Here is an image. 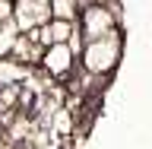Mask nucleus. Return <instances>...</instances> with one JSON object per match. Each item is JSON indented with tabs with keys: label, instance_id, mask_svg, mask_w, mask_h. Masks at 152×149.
I'll return each mask as SVG.
<instances>
[{
	"label": "nucleus",
	"instance_id": "obj_1",
	"mask_svg": "<svg viewBox=\"0 0 152 149\" xmlns=\"http://www.w3.org/2000/svg\"><path fill=\"white\" fill-rule=\"evenodd\" d=\"M121 57V41L117 35H102V38H92V45L86 48V67L92 73H102V70H111Z\"/></svg>",
	"mask_w": 152,
	"mask_h": 149
},
{
	"label": "nucleus",
	"instance_id": "obj_2",
	"mask_svg": "<svg viewBox=\"0 0 152 149\" xmlns=\"http://www.w3.org/2000/svg\"><path fill=\"white\" fill-rule=\"evenodd\" d=\"M54 13V3L51 0H16V26L22 32H32V29H41L48 22V16Z\"/></svg>",
	"mask_w": 152,
	"mask_h": 149
},
{
	"label": "nucleus",
	"instance_id": "obj_3",
	"mask_svg": "<svg viewBox=\"0 0 152 149\" xmlns=\"http://www.w3.org/2000/svg\"><path fill=\"white\" fill-rule=\"evenodd\" d=\"M83 29H86V35H89V38L108 35V32H111V16H108V10L89 7V10H86V16H83Z\"/></svg>",
	"mask_w": 152,
	"mask_h": 149
},
{
	"label": "nucleus",
	"instance_id": "obj_5",
	"mask_svg": "<svg viewBox=\"0 0 152 149\" xmlns=\"http://www.w3.org/2000/svg\"><path fill=\"white\" fill-rule=\"evenodd\" d=\"M13 48H16V35H13V29L7 26L3 32H0V54H10Z\"/></svg>",
	"mask_w": 152,
	"mask_h": 149
},
{
	"label": "nucleus",
	"instance_id": "obj_4",
	"mask_svg": "<svg viewBox=\"0 0 152 149\" xmlns=\"http://www.w3.org/2000/svg\"><path fill=\"white\" fill-rule=\"evenodd\" d=\"M70 64H73V54H70V48H66L64 41L51 45V51L45 54V67H48L54 76H64L66 70H70Z\"/></svg>",
	"mask_w": 152,
	"mask_h": 149
}]
</instances>
